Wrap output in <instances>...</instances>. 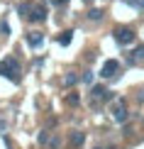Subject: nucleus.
Here are the masks:
<instances>
[{"label":"nucleus","instance_id":"1","mask_svg":"<svg viewBox=\"0 0 144 149\" xmlns=\"http://www.w3.org/2000/svg\"><path fill=\"white\" fill-rule=\"evenodd\" d=\"M0 76H5L8 81H12V83H20V64L12 56L0 61Z\"/></svg>","mask_w":144,"mask_h":149},{"label":"nucleus","instance_id":"2","mask_svg":"<svg viewBox=\"0 0 144 149\" xmlns=\"http://www.w3.org/2000/svg\"><path fill=\"white\" fill-rule=\"evenodd\" d=\"M115 39H117V44L127 47V44H132V42L137 39V34H134L129 27H117V29H115Z\"/></svg>","mask_w":144,"mask_h":149},{"label":"nucleus","instance_id":"3","mask_svg":"<svg viewBox=\"0 0 144 149\" xmlns=\"http://www.w3.org/2000/svg\"><path fill=\"white\" fill-rule=\"evenodd\" d=\"M117 69H120V64H117L115 59H108V61L103 64V71H100V76H103V78H112V76L117 73Z\"/></svg>","mask_w":144,"mask_h":149},{"label":"nucleus","instance_id":"4","mask_svg":"<svg viewBox=\"0 0 144 149\" xmlns=\"http://www.w3.org/2000/svg\"><path fill=\"white\" fill-rule=\"evenodd\" d=\"M90 95H93V100H112V91H108V88H103V86H95V88L90 91Z\"/></svg>","mask_w":144,"mask_h":149},{"label":"nucleus","instance_id":"5","mask_svg":"<svg viewBox=\"0 0 144 149\" xmlns=\"http://www.w3.org/2000/svg\"><path fill=\"white\" fill-rule=\"evenodd\" d=\"M27 20H29V22H44V20H47V10L42 8V5H34V8H32V15H29Z\"/></svg>","mask_w":144,"mask_h":149},{"label":"nucleus","instance_id":"6","mask_svg":"<svg viewBox=\"0 0 144 149\" xmlns=\"http://www.w3.org/2000/svg\"><path fill=\"white\" fill-rule=\"evenodd\" d=\"M112 117H115V122H127L129 113H127V108H125V103H120V105L115 108V113H112Z\"/></svg>","mask_w":144,"mask_h":149},{"label":"nucleus","instance_id":"7","mask_svg":"<svg viewBox=\"0 0 144 149\" xmlns=\"http://www.w3.org/2000/svg\"><path fill=\"white\" fill-rule=\"evenodd\" d=\"M68 142H71V147H73V149H78V147H83V142H86V134H83V132H71Z\"/></svg>","mask_w":144,"mask_h":149},{"label":"nucleus","instance_id":"8","mask_svg":"<svg viewBox=\"0 0 144 149\" xmlns=\"http://www.w3.org/2000/svg\"><path fill=\"white\" fill-rule=\"evenodd\" d=\"M42 39H44L42 32H29V34H27V44H29V47H39Z\"/></svg>","mask_w":144,"mask_h":149},{"label":"nucleus","instance_id":"9","mask_svg":"<svg viewBox=\"0 0 144 149\" xmlns=\"http://www.w3.org/2000/svg\"><path fill=\"white\" fill-rule=\"evenodd\" d=\"M71 39H73V32H71V29H68V32H64V34H59V37H56V42H59L61 47H68V44H71Z\"/></svg>","mask_w":144,"mask_h":149},{"label":"nucleus","instance_id":"10","mask_svg":"<svg viewBox=\"0 0 144 149\" xmlns=\"http://www.w3.org/2000/svg\"><path fill=\"white\" fill-rule=\"evenodd\" d=\"M78 83V73H66V76H64V88H71V86H76Z\"/></svg>","mask_w":144,"mask_h":149},{"label":"nucleus","instance_id":"11","mask_svg":"<svg viewBox=\"0 0 144 149\" xmlns=\"http://www.w3.org/2000/svg\"><path fill=\"white\" fill-rule=\"evenodd\" d=\"M32 8H34V5H29V3H22L20 8H17V12H20V17H29V15H32Z\"/></svg>","mask_w":144,"mask_h":149},{"label":"nucleus","instance_id":"12","mask_svg":"<svg viewBox=\"0 0 144 149\" xmlns=\"http://www.w3.org/2000/svg\"><path fill=\"white\" fill-rule=\"evenodd\" d=\"M88 20H93V22L103 20V10H100V8H90L88 10Z\"/></svg>","mask_w":144,"mask_h":149},{"label":"nucleus","instance_id":"13","mask_svg":"<svg viewBox=\"0 0 144 149\" xmlns=\"http://www.w3.org/2000/svg\"><path fill=\"white\" fill-rule=\"evenodd\" d=\"M129 59H132V61H144V44H142V47H137Z\"/></svg>","mask_w":144,"mask_h":149},{"label":"nucleus","instance_id":"14","mask_svg":"<svg viewBox=\"0 0 144 149\" xmlns=\"http://www.w3.org/2000/svg\"><path fill=\"white\" fill-rule=\"evenodd\" d=\"M49 139H51V137H49V132H47V130L37 134V142H39V144H49Z\"/></svg>","mask_w":144,"mask_h":149},{"label":"nucleus","instance_id":"15","mask_svg":"<svg viewBox=\"0 0 144 149\" xmlns=\"http://www.w3.org/2000/svg\"><path fill=\"white\" fill-rule=\"evenodd\" d=\"M78 100H81V98L76 95V93H71V95L66 98V103H68V105H78Z\"/></svg>","mask_w":144,"mask_h":149},{"label":"nucleus","instance_id":"16","mask_svg":"<svg viewBox=\"0 0 144 149\" xmlns=\"http://www.w3.org/2000/svg\"><path fill=\"white\" fill-rule=\"evenodd\" d=\"M0 32H3L5 37H8V34H10V24H8V22H5V20H3V22H0Z\"/></svg>","mask_w":144,"mask_h":149},{"label":"nucleus","instance_id":"17","mask_svg":"<svg viewBox=\"0 0 144 149\" xmlns=\"http://www.w3.org/2000/svg\"><path fill=\"white\" fill-rule=\"evenodd\" d=\"M129 5H134V8H142L144 10V0H127Z\"/></svg>","mask_w":144,"mask_h":149},{"label":"nucleus","instance_id":"18","mask_svg":"<svg viewBox=\"0 0 144 149\" xmlns=\"http://www.w3.org/2000/svg\"><path fill=\"white\" fill-rule=\"evenodd\" d=\"M83 83H86V86L93 83V73H83Z\"/></svg>","mask_w":144,"mask_h":149},{"label":"nucleus","instance_id":"19","mask_svg":"<svg viewBox=\"0 0 144 149\" xmlns=\"http://www.w3.org/2000/svg\"><path fill=\"white\" fill-rule=\"evenodd\" d=\"M49 147H51V149H56V147H59V137H54V139H49Z\"/></svg>","mask_w":144,"mask_h":149},{"label":"nucleus","instance_id":"20","mask_svg":"<svg viewBox=\"0 0 144 149\" xmlns=\"http://www.w3.org/2000/svg\"><path fill=\"white\" fill-rule=\"evenodd\" d=\"M51 3H54V5H66L68 0H51Z\"/></svg>","mask_w":144,"mask_h":149},{"label":"nucleus","instance_id":"21","mask_svg":"<svg viewBox=\"0 0 144 149\" xmlns=\"http://www.w3.org/2000/svg\"><path fill=\"white\" fill-rule=\"evenodd\" d=\"M137 98H139V100H144V91H142V93H137Z\"/></svg>","mask_w":144,"mask_h":149},{"label":"nucleus","instance_id":"22","mask_svg":"<svg viewBox=\"0 0 144 149\" xmlns=\"http://www.w3.org/2000/svg\"><path fill=\"white\" fill-rule=\"evenodd\" d=\"M83 3H86V5H90V0H83Z\"/></svg>","mask_w":144,"mask_h":149}]
</instances>
